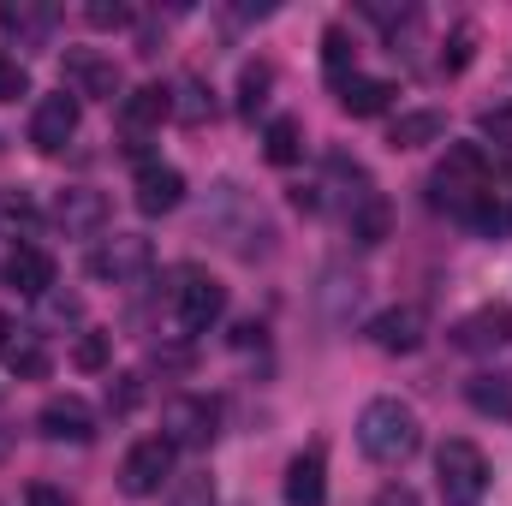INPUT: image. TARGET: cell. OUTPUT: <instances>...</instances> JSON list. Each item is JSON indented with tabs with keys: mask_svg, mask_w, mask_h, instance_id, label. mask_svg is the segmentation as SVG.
I'll use <instances>...</instances> for the list:
<instances>
[{
	"mask_svg": "<svg viewBox=\"0 0 512 506\" xmlns=\"http://www.w3.org/2000/svg\"><path fill=\"white\" fill-rule=\"evenodd\" d=\"M447 346H453V352H471V358L512 346V310L507 304H483V310L459 316V322L447 328Z\"/></svg>",
	"mask_w": 512,
	"mask_h": 506,
	"instance_id": "obj_8",
	"label": "cell"
},
{
	"mask_svg": "<svg viewBox=\"0 0 512 506\" xmlns=\"http://www.w3.org/2000/svg\"><path fill=\"white\" fill-rule=\"evenodd\" d=\"M24 506H72V495L54 489V483H30V489H24Z\"/></svg>",
	"mask_w": 512,
	"mask_h": 506,
	"instance_id": "obj_38",
	"label": "cell"
},
{
	"mask_svg": "<svg viewBox=\"0 0 512 506\" xmlns=\"http://www.w3.org/2000/svg\"><path fill=\"white\" fill-rule=\"evenodd\" d=\"M108 197L96 191V185H66V191H54V227L66 233V239H96L102 227H108Z\"/></svg>",
	"mask_w": 512,
	"mask_h": 506,
	"instance_id": "obj_9",
	"label": "cell"
},
{
	"mask_svg": "<svg viewBox=\"0 0 512 506\" xmlns=\"http://www.w3.org/2000/svg\"><path fill=\"white\" fill-rule=\"evenodd\" d=\"M322 66H328L334 84L352 78V72H346V66H352V42H346V30H328V36H322Z\"/></svg>",
	"mask_w": 512,
	"mask_h": 506,
	"instance_id": "obj_31",
	"label": "cell"
},
{
	"mask_svg": "<svg viewBox=\"0 0 512 506\" xmlns=\"http://www.w3.org/2000/svg\"><path fill=\"white\" fill-rule=\"evenodd\" d=\"M364 280L358 274H340V268H328L322 274V316H328V328H346L352 316H358V304H364Z\"/></svg>",
	"mask_w": 512,
	"mask_h": 506,
	"instance_id": "obj_20",
	"label": "cell"
},
{
	"mask_svg": "<svg viewBox=\"0 0 512 506\" xmlns=\"http://www.w3.org/2000/svg\"><path fill=\"white\" fill-rule=\"evenodd\" d=\"M36 221L42 215H36V197L30 191H0V239H18L24 245L36 233Z\"/></svg>",
	"mask_w": 512,
	"mask_h": 506,
	"instance_id": "obj_25",
	"label": "cell"
},
{
	"mask_svg": "<svg viewBox=\"0 0 512 506\" xmlns=\"http://www.w3.org/2000/svg\"><path fill=\"white\" fill-rule=\"evenodd\" d=\"M441 131H447V120H441L435 108H417V114H399V120H393L387 143H393V149H423V143H435Z\"/></svg>",
	"mask_w": 512,
	"mask_h": 506,
	"instance_id": "obj_23",
	"label": "cell"
},
{
	"mask_svg": "<svg viewBox=\"0 0 512 506\" xmlns=\"http://www.w3.org/2000/svg\"><path fill=\"white\" fill-rule=\"evenodd\" d=\"M393 96H399L393 78H364V72H352V78L340 84V108H346L352 120H376V114H387Z\"/></svg>",
	"mask_w": 512,
	"mask_h": 506,
	"instance_id": "obj_19",
	"label": "cell"
},
{
	"mask_svg": "<svg viewBox=\"0 0 512 506\" xmlns=\"http://www.w3.org/2000/svg\"><path fill=\"white\" fill-rule=\"evenodd\" d=\"M108 358H114V334H102V328H90V334H78V346H72V364H78L84 376H96V370H108Z\"/></svg>",
	"mask_w": 512,
	"mask_h": 506,
	"instance_id": "obj_30",
	"label": "cell"
},
{
	"mask_svg": "<svg viewBox=\"0 0 512 506\" xmlns=\"http://www.w3.org/2000/svg\"><path fill=\"white\" fill-rule=\"evenodd\" d=\"M376 506H423V501H417V495H411L405 483H387L382 495H376Z\"/></svg>",
	"mask_w": 512,
	"mask_h": 506,
	"instance_id": "obj_39",
	"label": "cell"
},
{
	"mask_svg": "<svg viewBox=\"0 0 512 506\" xmlns=\"http://www.w3.org/2000/svg\"><path fill=\"white\" fill-rule=\"evenodd\" d=\"M173 441L167 435H143V441H131L126 459H120V489H126L131 501H149V495H161V483L173 477Z\"/></svg>",
	"mask_w": 512,
	"mask_h": 506,
	"instance_id": "obj_6",
	"label": "cell"
},
{
	"mask_svg": "<svg viewBox=\"0 0 512 506\" xmlns=\"http://www.w3.org/2000/svg\"><path fill=\"white\" fill-rule=\"evenodd\" d=\"M346 227H352L358 245H382L387 233H393V203H387L376 185H358L352 203H346Z\"/></svg>",
	"mask_w": 512,
	"mask_h": 506,
	"instance_id": "obj_16",
	"label": "cell"
},
{
	"mask_svg": "<svg viewBox=\"0 0 512 506\" xmlns=\"http://www.w3.org/2000/svg\"><path fill=\"white\" fill-rule=\"evenodd\" d=\"M66 84L72 96H96V102H114L120 96V66L96 48H66Z\"/></svg>",
	"mask_w": 512,
	"mask_h": 506,
	"instance_id": "obj_14",
	"label": "cell"
},
{
	"mask_svg": "<svg viewBox=\"0 0 512 506\" xmlns=\"http://www.w3.org/2000/svg\"><path fill=\"white\" fill-rule=\"evenodd\" d=\"M262 155H268L274 167H292V161L304 155V126H298L292 114H280V120H268V131H262Z\"/></svg>",
	"mask_w": 512,
	"mask_h": 506,
	"instance_id": "obj_24",
	"label": "cell"
},
{
	"mask_svg": "<svg viewBox=\"0 0 512 506\" xmlns=\"http://www.w3.org/2000/svg\"><path fill=\"white\" fill-rule=\"evenodd\" d=\"M465 399H471V411H483V417H507V423H512V381L471 376V381H465Z\"/></svg>",
	"mask_w": 512,
	"mask_h": 506,
	"instance_id": "obj_26",
	"label": "cell"
},
{
	"mask_svg": "<svg viewBox=\"0 0 512 506\" xmlns=\"http://www.w3.org/2000/svg\"><path fill=\"white\" fill-rule=\"evenodd\" d=\"M149 268H155V245L143 233H114L90 251V280L102 286H137Z\"/></svg>",
	"mask_w": 512,
	"mask_h": 506,
	"instance_id": "obj_5",
	"label": "cell"
},
{
	"mask_svg": "<svg viewBox=\"0 0 512 506\" xmlns=\"http://www.w3.org/2000/svg\"><path fill=\"white\" fill-rule=\"evenodd\" d=\"M161 120H173V90L167 84H137L131 96H120V131H126L131 155H143V137L161 126Z\"/></svg>",
	"mask_w": 512,
	"mask_h": 506,
	"instance_id": "obj_10",
	"label": "cell"
},
{
	"mask_svg": "<svg viewBox=\"0 0 512 506\" xmlns=\"http://www.w3.org/2000/svg\"><path fill=\"white\" fill-rule=\"evenodd\" d=\"M477 131H483V143L512 149V108H483V114H477Z\"/></svg>",
	"mask_w": 512,
	"mask_h": 506,
	"instance_id": "obj_36",
	"label": "cell"
},
{
	"mask_svg": "<svg viewBox=\"0 0 512 506\" xmlns=\"http://www.w3.org/2000/svg\"><path fill=\"white\" fill-rule=\"evenodd\" d=\"M78 137V96H42L36 102V114H30V143L42 149V155H60L66 143Z\"/></svg>",
	"mask_w": 512,
	"mask_h": 506,
	"instance_id": "obj_13",
	"label": "cell"
},
{
	"mask_svg": "<svg viewBox=\"0 0 512 506\" xmlns=\"http://www.w3.org/2000/svg\"><path fill=\"white\" fill-rule=\"evenodd\" d=\"M143 405V376H114L108 381V411L114 417H131Z\"/></svg>",
	"mask_w": 512,
	"mask_h": 506,
	"instance_id": "obj_33",
	"label": "cell"
},
{
	"mask_svg": "<svg viewBox=\"0 0 512 506\" xmlns=\"http://www.w3.org/2000/svg\"><path fill=\"white\" fill-rule=\"evenodd\" d=\"M161 429H167L173 447H209L221 435V405L209 393H179V399H167Z\"/></svg>",
	"mask_w": 512,
	"mask_h": 506,
	"instance_id": "obj_7",
	"label": "cell"
},
{
	"mask_svg": "<svg viewBox=\"0 0 512 506\" xmlns=\"http://www.w3.org/2000/svg\"><path fill=\"white\" fill-rule=\"evenodd\" d=\"M0 358H6V370H12L18 381H42L48 370H54L48 346H42V340H18V334H12V346H6Z\"/></svg>",
	"mask_w": 512,
	"mask_h": 506,
	"instance_id": "obj_27",
	"label": "cell"
},
{
	"mask_svg": "<svg viewBox=\"0 0 512 506\" xmlns=\"http://www.w3.org/2000/svg\"><path fill=\"white\" fill-rule=\"evenodd\" d=\"M435 483H441V501L447 506H477L489 495V459H483V447L465 441V435L441 441V453H435Z\"/></svg>",
	"mask_w": 512,
	"mask_h": 506,
	"instance_id": "obj_4",
	"label": "cell"
},
{
	"mask_svg": "<svg viewBox=\"0 0 512 506\" xmlns=\"http://www.w3.org/2000/svg\"><path fill=\"white\" fill-rule=\"evenodd\" d=\"M471 54H477V30H471V24H459V30L447 36V54H441V66H447V72H465V66H471Z\"/></svg>",
	"mask_w": 512,
	"mask_h": 506,
	"instance_id": "obj_35",
	"label": "cell"
},
{
	"mask_svg": "<svg viewBox=\"0 0 512 506\" xmlns=\"http://www.w3.org/2000/svg\"><path fill=\"white\" fill-rule=\"evenodd\" d=\"M6 286L24 292V298L54 292V256L42 251V245H12V256H6Z\"/></svg>",
	"mask_w": 512,
	"mask_h": 506,
	"instance_id": "obj_17",
	"label": "cell"
},
{
	"mask_svg": "<svg viewBox=\"0 0 512 506\" xmlns=\"http://www.w3.org/2000/svg\"><path fill=\"white\" fill-rule=\"evenodd\" d=\"M18 96H30V72H24V60L0 54V102H18Z\"/></svg>",
	"mask_w": 512,
	"mask_h": 506,
	"instance_id": "obj_37",
	"label": "cell"
},
{
	"mask_svg": "<svg viewBox=\"0 0 512 506\" xmlns=\"http://www.w3.org/2000/svg\"><path fill=\"white\" fill-rule=\"evenodd\" d=\"M227 310V286L203 268H173V286H167V316L179 334H209Z\"/></svg>",
	"mask_w": 512,
	"mask_h": 506,
	"instance_id": "obj_3",
	"label": "cell"
},
{
	"mask_svg": "<svg viewBox=\"0 0 512 506\" xmlns=\"http://www.w3.org/2000/svg\"><path fill=\"white\" fill-rule=\"evenodd\" d=\"M268 90H274V66L268 60H251L245 72H239V114L256 120L262 108H268Z\"/></svg>",
	"mask_w": 512,
	"mask_h": 506,
	"instance_id": "obj_29",
	"label": "cell"
},
{
	"mask_svg": "<svg viewBox=\"0 0 512 506\" xmlns=\"http://www.w3.org/2000/svg\"><path fill=\"white\" fill-rule=\"evenodd\" d=\"M423 334H429V316L417 304H393L382 316H370V346L376 352H393V358H411L423 346Z\"/></svg>",
	"mask_w": 512,
	"mask_h": 506,
	"instance_id": "obj_11",
	"label": "cell"
},
{
	"mask_svg": "<svg viewBox=\"0 0 512 506\" xmlns=\"http://www.w3.org/2000/svg\"><path fill=\"white\" fill-rule=\"evenodd\" d=\"M322 501H328V459H322V447H310L286 465V506H322Z\"/></svg>",
	"mask_w": 512,
	"mask_h": 506,
	"instance_id": "obj_18",
	"label": "cell"
},
{
	"mask_svg": "<svg viewBox=\"0 0 512 506\" xmlns=\"http://www.w3.org/2000/svg\"><path fill=\"white\" fill-rule=\"evenodd\" d=\"M54 18H60V12L42 6V0H0V30L18 36V42H48Z\"/></svg>",
	"mask_w": 512,
	"mask_h": 506,
	"instance_id": "obj_21",
	"label": "cell"
},
{
	"mask_svg": "<svg viewBox=\"0 0 512 506\" xmlns=\"http://www.w3.org/2000/svg\"><path fill=\"white\" fill-rule=\"evenodd\" d=\"M173 120H179V126H203V120H215V96H209V84H203L197 72H185V78L173 84Z\"/></svg>",
	"mask_w": 512,
	"mask_h": 506,
	"instance_id": "obj_22",
	"label": "cell"
},
{
	"mask_svg": "<svg viewBox=\"0 0 512 506\" xmlns=\"http://www.w3.org/2000/svg\"><path fill=\"white\" fill-rule=\"evenodd\" d=\"M72 322H84V298L78 292L54 286V292L36 298V328H72Z\"/></svg>",
	"mask_w": 512,
	"mask_h": 506,
	"instance_id": "obj_28",
	"label": "cell"
},
{
	"mask_svg": "<svg viewBox=\"0 0 512 506\" xmlns=\"http://www.w3.org/2000/svg\"><path fill=\"white\" fill-rule=\"evenodd\" d=\"M6 346H12V316L0 310V352H6Z\"/></svg>",
	"mask_w": 512,
	"mask_h": 506,
	"instance_id": "obj_40",
	"label": "cell"
},
{
	"mask_svg": "<svg viewBox=\"0 0 512 506\" xmlns=\"http://www.w3.org/2000/svg\"><path fill=\"white\" fill-rule=\"evenodd\" d=\"M131 203H137L143 215H173V209L185 203V173L167 167V161H143V167H137V191H131Z\"/></svg>",
	"mask_w": 512,
	"mask_h": 506,
	"instance_id": "obj_15",
	"label": "cell"
},
{
	"mask_svg": "<svg viewBox=\"0 0 512 506\" xmlns=\"http://www.w3.org/2000/svg\"><path fill=\"white\" fill-rule=\"evenodd\" d=\"M84 24H90V30H126L131 6L126 0H90V6H84Z\"/></svg>",
	"mask_w": 512,
	"mask_h": 506,
	"instance_id": "obj_32",
	"label": "cell"
},
{
	"mask_svg": "<svg viewBox=\"0 0 512 506\" xmlns=\"http://www.w3.org/2000/svg\"><path fill=\"white\" fill-rule=\"evenodd\" d=\"M358 447H364V459H376V465H405V459H417V447H423V423H417V411L405 405V399H370L364 405V417H358Z\"/></svg>",
	"mask_w": 512,
	"mask_h": 506,
	"instance_id": "obj_1",
	"label": "cell"
},
{
	"mask_svg": "<svg viewBox=\"0 0 512 506\" xmlns=\"http://www.w3.org/2000/svg\"><path fill=\"white\" fill-rule=\"evenodd\" d=\"M203 227H209L227 251L239 256V262H256V256L274 251V227H268V215L256 209L239 185H215V203H209Z\"/></svg>",
	"mask_w": 512,
	"mask_h": 506,
	"instance_id": "obj_2",
	"label": "cell"
},
{
	"mask_svg": "<svg viewBox=\"0 0 512 506\" xmlns=\"http://www.w3.org/2000/svg\"><path fill=\"white\" fill-rule=\"evenodd\" d=\"M167 506H221V501H215V477H209V471L185 477V483L173 489V501H167Z\"/></svg>",
	"mask_w": 512,
	"mask_h": 506,
	"instance_id": "obj_34",
	"label": "cell"
},
{
	"mask_svg": "<svg viewBox=\"0 0 512 506\" xmlns=\"http://www.w3.org/2000/svg\"><path fill=\"white\" fill-rule=\"evenodd\" d=\"M36 429H42L48 441H72V447H84V441H96V411H90L78 393H54V399L36 411Z\"/></svg>",
	"mask_w": 512,
	"mask_h": 506,
	"instance_id": "obj_12",
	"label": "cell"
}]
</instances>
